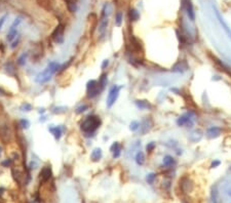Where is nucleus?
Instances as JSON below:
<instances>
[{
  "mask_svg": "<svg viewBox=\"0 0 231 203\" xmlns=\"http://www.w3.org/2000/svg\"><path fill=\"white\" fill-rule=\"evenodd\" d=\"M117 148H119V144H118V143H114L113 145L111 146L110 151H111V152H113L114 150H116V149H117Z\"/></svg>",
  "mask_w": 231,
  "mask_h": 203,
  "instance_id": "obj_36",
  "label": "nucleus"
},
{
  "mask_svg": "<svg viewBox=\"0 0 231 203\" xmlns=\"http://www.w3.org/2000/svg\"><path fill=\"white\" fill-rule=\"evenodd\" d=\"M212 199H213V203H217L218 202V191H217V188H216V187H215V189H213Z\"/></svg>",
  "mask_w": 231,
  "mask_h": 203,
  "instance_id": "obj_29",
  "label": "nucleus"
},
{
  "mask_svg": "<svg viewBox=\"0 0 231 203\" xmlns=\"http://www.w3.org/2000/svg\"><path fill=\"white\" fill-rule=\"evenodd\" d=\"M221 128L220 127H217V126H213L211 128L208 129L207 131V134H208L209 138H217L219 136L220 133H221Z\"/></svg>",
  "mask_w": 231,
  "mask_h": 203,
  "instance_id": "obj_11",
  "label": "nucleus"
},
{
  "mask_svg": "<svg viewBox=\"0 0 231 203\" xmlns=\"http://www.w3.org/2000/svg\"><path fill=\"white\" fill-rule=\"evenodd\" d=\"M188 69V65L185 61H181L179 63H177L173 68V71L175 72H184Z\"/></svg>",
  "mask_w": 231,
  "mask_h": 203,
  "instance_id": "obj_10",
  "label": "nucleus"
},
{
  "mask_svg": "<svg viewBox=\"0 0 231 203\" xmlns=\"http://www.w3.org/2000/svg\"><path fill=\"white\" fill-rule=\"evenodd\" d=\"M174 163H175L174 158L172 156H170V155H166L163 158V164H164V166H172Z\"/></svg>",
  "mask_w": 231,
  "mask_h": 203,
  "instance_id": "obj_20",
  "label": "nucleus"
},
{
  "mask_svg": "<svg viewBox=\"0 0 231 203\" xmlns=\"http://www.w3.org/2000/svg\"><path fill=\"white\" fill-rule=\"evenodd\" d=\"M119 91H120V86H117V85H114L110 89L108 96H107V107L108 108H111L115 104L116 100L119 96Z\"/></svg>",
  "mask_w": 231,
  "mask_h": 203,
  "instance_id": "obj_2",
  "label": "nucleus"
},
{
  "mask_svg": "<svg viewBox=\"0 0 231 203\" xmlns=\"http://www.w3.org/2000/svg\"><path fill=\"white\" fill-rule=\"evenodd\" d=\"M213 10H214L215 14H216V16H217V19H218V21H219V23L221 24L222 28L224 29V31H225V32H226L227 35H228V37L231 39V29L228 27V25H227L226 22L224 21V19L222 18V16H221V14H220V12L217 10V7L213 6Z\"/></svg>",
  "mask_w": 231,
  "mask_h": 203,
  "instance_id": "obj_6",
  "label": "nucleus"
},
{
  "mask_svg": "<svg viewBox=\"0 0 231 203\" xmlns=\"http://www.w3.org/2000/svg\"><path fill=\"white\" fill-rule=\"evenodd\" d=\"M6 16H3L2 18L0 19V29L2 28L3 24H4V22H5V19H6Z\"/></svg>",
  "mask_w": 231,
  "mask_h": 203,
  "instance_id": "obj_38",
  "label": "nucleus"
},
{
  "mask_svg": "<svg viewBox=\"0 0 231 203\" xmlns=\"http://www.w3.org/2000/svg\"><path fill=\"white\" fill-rule=\"evenodd\" d=\"M177 124L179 126H184V125H192V121H191V118L189 117V115H183L180 118H178Z\"/></svg>",
  "mask_w": 231,
  "mask_h": 203,
  "instance_id": "obj_9",
  "label": "nucleus"
},
{
  "mask_svg": "<svg viewBox=\"0 0 231 203\" xmlns=\"http://www.w3.org/2000/svg\"><path fill=\"white\" fill-rule=\"evenodd\" d=\"M101 125V120L98 116H88L81 124V129L85 133H92Z\"/></svg>",
  "mask_w": 231,
  "mask_h": 203,
  "instance_id": "obj_1",
  "label": "nucleus"
},
{
  "mask_svg": "<svg viewBox=\"0 0 231 203\" xmlns=\"http://www.w3.org/2000/svg\"><path fill=\"white\" fill-rule=\"evenodd\" d=\"M90 158H92V161H99L100 159L102 158V150L100 149V148H96V149L92 152Z\"/></svg>",
  "mask_w": 231,
  "mask_h": 203,
  "instance_id": "obj_13",
  "label": "nucleus"
},
{
  "mask_svg": "<svg viewBox=\"0 0 231 203\" xmlns=\"http://www.w3.org/2000/svg\"><path fill=\"white\" fill-rule=\"evenodd\" d=\"M110 5L109 3H105L103 8H102V18H108L109 14H110Z\"/></svg>",
  "mask_w": 231,
  "mask_h": 203,
  "instance_id": "obj_19",
  "label": "nucleus"
},
{
  "mask_svg": "<svg viewBox=\"0 0 231 203\" xmlns=\"http://www.w3.org/2000/svg\"><path fill=\"white\" fill-rule=\"evenodd\" d=\"M122 20H123V16H122V12H118L115 16V24L116 26H120L121 23H122Z\"/></svg>",
  "mask_w": 231,
  "mask_h": 203,
  "instance_id": "obj_21",
  "label": "nucleus"
},
{
  "mask_svg": "<svg viewBox=\"0 0 231 203\" xmlns=\"http://www.w3.org/2000/svg\"><path fill=\"white\" fill-rule=\"evenodd\" d=\"M155 179H156V174H155V173H153V172L149 173V174H147V177H146V181L149 183V184H152Z\"/></svg>",
  "mask_w": 231,
  "mask_h": 203,
  "instance_id": "obj_28",
  "label": "nucleus"
},
{
  "mask_svg": "<svg viewBox=\"0 0 231 203\" xmlns=\"http://www.w3.org/2000/svg\"><path fill=\"white\" fill-rule=\"evenodd\" d=\"M66 4L69 12H77V3H76V1H74V0H67Z\"/></svg>",
  "mask_w": 231,
  "mask_h": 203,
  "instance_id": "obj_16",
  "label": "nucleus"
},
{
  "mask_svg": "<svg viewBox=\"0 0 231 203\" xmlns=\"http://www.w3.org/2000/svg\"><path fill=\"white\" fill-rule=\"evenodd\" d=\"M22 23V16H18L17 19L14 20V22L12 23V25L10 26V30H17V28L19 27V25Z\"/></svg>",
  "mask_w": 231,
  "mask_h": 203,
  "instance_id": "obj_22",
  "label": "nucleus"
},
{
  "mask_svg": "<svg viewBox=\"0 0 231 203\" xmlns=\"http://www.w3.org/2000/svg\"><path fill=\"white\" fill-rule=\"evenodd\" d=\"M65 111H67L66 107H59L54 110V113H61V112H65Z\"/></svg>",
  "mask_w": 231,
  "mask_h": 203,
  "instance_id": "obj_34",
  "label": "nucleus"
},
{
  "mask_svg": "<svg viewBox=\"0 0 231 203\" xmlns=\"http://www.w3.org/2000/svg\"><path fill=\"white\" fill-rule=\"evenodd\" d=\"M21 110L23 112H30L31 110H32V106L28 103H25L21 106Z\"/></svg>",
  "mask_w": 231,
  "mask_h": 203,
  "instance_id": "obj_26",
  "label": "nucleus"
},
{
  "mask_svg": "<svg viewBox=\"0 0 231 203\" xmlns=\"http://www.w3.org/2000/svg\"><path fill=\"white\" fill-rule=\"evenodd\" d=\"M185 2V7H186V12L188 14V18L190 21L193 22L195 20V12L193 10V4L191 2V0H184Z\"/></svg>",
  "mask_w": 231,
  "mask_h": 203,
  "instance_id": "obj_7",
  "label": "nucleus"
},
{
  "mask_svg": "<svg viewBox=\"0 0 231 203\" xmlns=\"http://www.w3.org/2000/svg\"><path fill=\"white\" fill-rule=\"evenodd\" d=\"M20 126H22L25 129H28L30 127V122L28 119H21L20 120Z\"/></svg>",
  "mask_w": 231,
  "mask_h": 203,
  "instance_id": "obj_25",
  "label": "nucleus"
},
{
  "mask_svg": "<svg viewBox=\"0 0 231 203\" xmlns=\"http://www.w3.org/2000/svg\"><path fill=\"white\" fill-rule=\"evenodd\" d=\"M52 168L50 166H45V167L42 168V170L40 172V179L43 181V182H47L52 177Z\"/></svg>",
  "mask_w": 231,
  "mask_h": 203,
  "instance_id": "obj_8",
  "label": "nucleus"
},
{
  "mask_svg": "<svg viewBox=\"0 0 231 203\" xmlns=\"http://www.w3.org/2000/svg\"><path fill=\"white\" fill-rule=\"evenodd\" d=\"M45 121V117L43 116V117H41L40 118V122H44Z\"/></svg>",
  "mask_w": 231,
  "mask_h": 203,
  "instance_id": "obj_40",
  "label": "nucleus"
},
{
  "mask_svg": "<svg viewBox=\"0 0 231 203\" xmlns=\"http://www.w3.org/2000/svg\"><path fill=\"white\" fill-rule=\"evenodd\" d=\"M109 65V61L108 60H105L104 62H103V64H102V69L104 70V69H106V67Z\"/></svg>",
  "mask_w": 231,
  "mask_h": 203,
  "instance_id": "obj_39",
  "label": "nucleus"
},
{
  "mask_svg": "<svg viewBox=\"0 0 231 203\" xmlns=\"http://www.w3.org/2000/svg\"><path fill=\"white\" fill-rule=\"evenodd\" d=\"M27 56H28L27 54H23L19 58H18V64H19L20 66H24L25 64H26Z\"/></svg>",
  "mask_w": 231,
  "mask_h": 203,
  "instance_id": "obj_24",
  "label": "nucleus"
},
{
  "mask_svg": "<svg viewBox=\"0 0 231 203\" xmlns=\"http://www.w3.org/2000/svg\"><path fill=\"white\" fill-rule=\"evenodd\" d=\"M48 130L50 131V132L54 134V139L56 140H60V138H61V135H62V129L60 128L59 126H56V127H50L48 128Z\"/></svg>",
  "mask_w": 231,
  "mask_h": 203,
  "instance_id": "obj_14",
  "label": "nucleus"
},
{
  "mask_svg": "<svg viewBox=\"0 0 231 203\" xmlns=\"http://www.w3.org/2000/svg\"><path fill=\"white\" fill-rule=\"evenodd\" d=\"M39 113H44V109H40V111H39Z\"/></svg>",
  "mask_w": 231,
  "mask_h": 203,
  "instance_id": "obj_41",
  "label": "nucleus"
},
{
  "mask_svg": "<svg viewBox=\"0 0 231 203\" xmlns=\"http://www.w3.org/2000/svg\"><path fill=\"white\" fill-rule=\"evenodd\" d=\"M64 32H65V27H64V25H62V24H60L59 26L54 29V31L52 32V39L54 40L56 43L61 44V43L64 42Z\"/></svg>",
  "mask_w": 231,
  "mask_h": 203,
  "instance_id": "obj_5",
  "label": "nucleus"
},
{
  "mask_svg": "<svg viewBox=\"0 0 231 203\" xmlns=\"http://www.w3.org/2000/svg\"><path fill=\"white\" fill-rule=\"evenodd\" d=\"M99 83L96 80H90L86 84V89H87V96L88 98H94V96L99 94L101 91V88H99Z\"/></svg>",
  "mask_w": 231,
  "mask_h": 203,
  "instance_id": "obj_4",
  "label": "nucleus"
},
{
  "mask_svg": "<svg viewBox=\"0 0 231 203\" xmlns=\"http://www.w3.org/2000/svg\"><path fill=\"white\" fill-rule=\"evenodd\" d=\"M106 83H107V77H106V75L104 74V75H102V77L100 78V82H99V85L101 86V89L104 88Z\"/></svg>",
  "mask_w": 231,
  "mask_h": 203,
  "instance_id": "obj_27",
  "label": "nucleus"
},
{
  "mask_svg": "<svg viewBox=\"0 0 231 203\" xmlns=\"http://www.w3.org/2000/svg\"><path fill=\"white\" fill-rule=\"evenodd\" d=\"M87 109H88V106H86V105H82V106H80V107H78L77 109H76V113H77V114H81V113H82V112L86 111Z\"/></svg>",
  "mask_w": 231,
  "mask_h": 203,
  "instance_id": "obj_31",
  "label": "nucleus"
},
{
  "mask_svg": "<svg viewBox=\"0 0 231 203\" xmlns=\"http://www.w3.org/2000/svg\"><path fill=\"white\" fill-rule=\"evenodd\" d=\"M1 165L4 166V167H8V166L12 165V159H6L4 161L1 162Z\"/></svg>",
  "mask_w": 231,
  "mask_h": 203,
  "instance_id": "obj_33",
  "label": "nucleus"
},
{
  "mask_svg": "<svg viewBox=\"0 0 231 203\" xmlns=\"http://www.w3.org/2000/svg\"><path fill=\"white\" fill-rule=\"evenodd\" d=\"M112 153H113V157H114V158H117V157H119V155H120V148H117V149L114 150Z\"/></svg>",
  "mask_w": 231,
  "mask_h": 203,
  "instance_id": "obj_35",
  "label": "nucleus"
},
{
  "mask_svg": "<svg viewBox=\"0 0 231 203\" xmlns=\"http://www.w3.org/2000/svg\"><path fill=\"white\" fill-rule=\"evenodd\" d=\"M220 164H221V162L219 161V160H215V161H213L212 165H211V167L214 168V167H217V166H219Z\"/></svg>",
  "mask_w": 231,
  "mask_h": 203,
  "instance_id": "obj_37",
  "label": "nucleus"
},
{
  "mask_svg": "<svg viewBox=\"0 0 231 203\" xmlns=\"http://www.w3.org/2000/svg\"><path fill=\"white\" fill-rule=\"evenodd\" d=\"M128 16H130V19L132 22H136L139 20L140 18V14L137 10H135V8H130V12H128Z\"/></svg>",
  "mask_w": 231,
  "mask_h": 203,
  "instance_id": "obj_15",
  "label": "nucleus"
},
{
  "mask_svg": "<svg viewBox=\"0 0 231 203\" xmlns=\"http://www.w3.org/2000/svg\"><path fill=\"white\" fill-rule=\"evenodd\" d=\"M139 126H140V123L138 121H132V123H130V130H132V131H135V130H137L138 128H139Z\"/></svg>",
  "mask_w": 231,
  "mask_h": 203,
  "instance_id": "obj_30",
  "label": "nucleus"
},
{
  "mask_svg": "<svg viewBox=\"0 0 231 203\" xmlns=\"http://www.w3.org/2000/svg\"><path fill=\"white\" fill-rule=\"evenodd\" d=\"M109 20L108 18H102L101 21H100V25H99V32L101 34H104V32L106 31L107 26H108Z\"/></svg>",
  "mask_w": 231,
  "mask_h": 203,
  "instance_id": "obj_12",
  "label": "nucleus"
},
{
  "mask_svg": "<svg viewBox=\"0 0 231 203\" xmlns=\"http://www.w3.org/2000/svg\"><path fill=\"white\" fill-rule=\"evenodd\" d=\"M154 148H155V144L154 143H149L148 145L146 146V150L148 152H152L154 150Z\"/></svg>",
  "mask_w": 231,
  "mask_h": 203,
  "instance_id": "obj_32",
  "label": "nucleus"
},
{
  "mask_svg": "<svg viewBox=\"0 0 231 203\" xmlns=\"http://www.w3.org/2000/svg\"><path fill=\"white\" fill-rule=\"evenodd\" d=\"M136 103V106H137L138 108H140V109L142 110H145V109H150L151 108V105L149 102H147V100H136L135 102Z\"/></svg>",
  "mask_w": 231,
  "mask_h": 203,
  "instance_id": "obj_17",
  "label": "nucleus"
},
{
  "mask_svg": "<svg viewBox=\"0 0 231 203\" xmlns=\"http://www.w3.org/2000/svg\"><path fill=\"white\" fill-rule=\"evenodd\" d=\"M0 155H1V148H0Z\"/></svg>",
  "mask_w": 231,
  "mask_h": 203,
  "instance_id": "obj_42",
  "label": "nucleus"
},
{
  "mask_svg": "<svg viewBox=\"0 0 231 203\" xmlns=\"http://www.w3.org/2000/svg\"><path fill=\"white\" fill-rule=\"evenodd\" d=\"M54 74V71L50 69L48 66L46 67V69L45 70H43L41 73H39V74L36 76V82L37 83H45V82L50 81V79H52V76Z\"/></svg>",
  "mask_w": 231,
  "mask_h": 203,
  "instance_id": "obj_3",
  "label": "nucleus"
},
{
  "mask_svg": "<svg viewBox=\"0 0 231 203\" xmlns=\"http://www.w3.org/2000/svg\"><path fill=\"white\" fill-rule=\"evenodd\" d=\"M136 162H137L138 165H143L145 162V156L143 152H139L136 156Z\"/></svg>",
  "mask_w": 231,
  "mask_h": 203,
  "instance_id": "obj_18",
  "label": "nucleus"
},
{
  "mask_svg": "<svg viewBox=\"0 0 231 203\" xmlns=\"http://www.w3.org/2000/svg\"><path fill=\"white\" fill-rule=\"evenodd\" d=\"M17 35H18V30H10L8 31V34H7V40L8 41H12Z\"/></svg>",
  "mask_w": 231,
  "mask_h": 203,
  "instance_id": "obj_23",
  "label": "nucleus"
}]
</instances>
